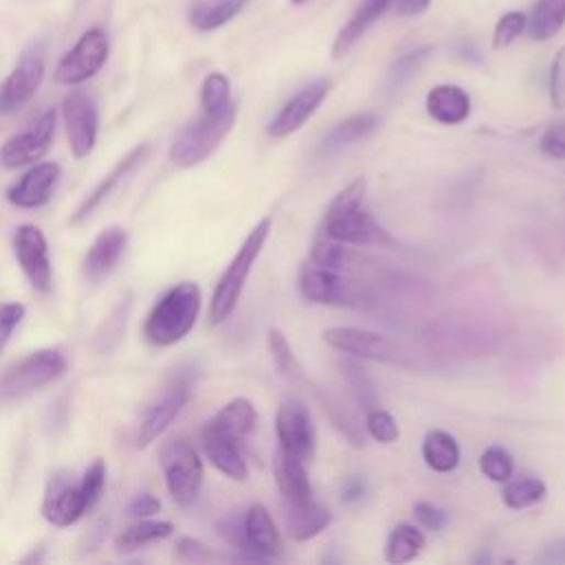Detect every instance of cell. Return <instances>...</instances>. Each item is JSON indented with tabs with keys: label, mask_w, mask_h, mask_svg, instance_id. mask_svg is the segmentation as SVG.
<instances>
[{
	"label": "cell",
	"mask_w": 565,
	"mask_h": 565,
	"mask_svg": "<svg viewBox=\"0 0 565 565\" xmlns=\"http://www.w3.org/2000/svg\"><path fill=\"white\" fill-rule=\"evenodd\" d=\"M201 310V290L197 282H179L155 306L144 325V336L155 347H170L184 341Z\"/></svg>",
	"instance_id": "cell-1"
},
{
	"label": "cell",
	"mask_w": 565,
	"mask_h": 565,
	"mask_svg": "<svg viewBox=\"0 0 565 565\" xmlns=\"http://www.w3.org/2000/svg\"><path fill=\"white\" fill-rule=\"evenodd\" d=\"M269 230H272V219L269 217L261 219L252 228V232L245 236L243 245L239 247V252L230 261L228 269L219 278L217 290L212 295V303H210V325H221L234 312V308H236V303L243 295L245 280H247L256 258L261 256V252L265 247Z\"/></svg>",
	"instance_id": "cell-2"
},
{
	"label": "cell",
	"mask_w": 565,
	"mask_h": 565,
	"mask_svg": "<svg viewBox=\"0 0 565 565\" xmlns=\"http://www.w3.org/2000/svg\"><path fill=\"white\" fill-rule=\"evenodd\" d=\"M236 120V107L230 102L228 107L206 113L190 122L173 142L170 159L179 168H192L206 162L228 137Z\"/></svg>",
	"instance_id": "cell-3"
},
{
	"label": "cell",
	"mask_w": 565,
	"mask_h": 565,
	"mask_svg": "<svg viewBox=\"0 0 565 565\" xmlns=\"http://www.w3.org/2000/svg\"><path fill=\"white\" fill-rule=\"evenodd\" d=\"M299 290L306 301L317 306L358 308L367 299L363 282L350 278L347 272L330 269L312 261L299 269Z\"/></svg>",
	"instance_id": "cell-4"
},
{
	"label": "cell",
	"mask_w": 565,
	"mask_h": 565,
	"mask_svg": "<svg viewBox=\"0 0 565 565\" xmlns=\"http://www.w3.org/2000/svg\"><path fill=\"white\" fill-rule=\"evenodd\" d=\"M159 466L170 497L179 506H190L203 484V462L195 444L184 435L168 440L159 451Z\"/></svg>",
	"instance_id": "cell-5"
},
{
	"label": "cell",
	"mask_w": 565,
	"mask_h": 565,
	"mask_svg": "<svg viewBox=\"0 0 565 565\" xmlns=\"http://www.w3.org/2000/svg\"><path fill=\"white\" fill-rule=\"evenodd\" d=\"M65 372H67V361L60 352L56 350L36 352L25 361H21L19 365H14L12 369H8V374L0 378V400L3 402L19 400L34 391H41L47 385L60 380Z\"/></svg>",
	"instance_id": "cell-6"
},
{
	"label": "cell",
	"mask_w": 565,
	"mask_h": 565,
	"mask_svg": "<svg viewBox=\"0 0 565 565\" xmlns=\"http://www.w3.org/2000/svg\"><path fill=\"white\" fill-rule=\"evenodd\" d=\"M321 236L332 241L356 245V247H391L394 236L376 221L372 212L363 206L347 210H325V219L321 223Z\"/></svg>",
	"instance_id": "cell-7"
},
{
	"label": "cell",
	"mask_w": 565,
	"mask_h": 565,
	"mask_svg": "<svg viewBox=\"0 0 565 565\" xmlns=\"http://www.w3.org/2000/svg\"><path fill=\"white\" fill-rule=\"evenodd\" d=\"M109 36L102 27L87 30L76 47L63 56L54 71V80L65 87H76L91 80L109 60Z\"/></svg>",
	"instance_id": "cell-8"
},
{
	"label": "cell",
	"mask_w": 565,
	"mask_h": 565,
	"mask_svg": "<svg viewBox=\"0 0 565 565\" xmlns=\"http://www.w3.org/2000/svg\"><path fill=\"white\" fill-rule=\"evenodd\" d=\"M274 429L278 437V448L288 451L303 462H312L317 457V426L312 422L310 409L301 400L288 398L280 402Z\"/></svg>",
	"instance_id": "cell-9"
},
{
	"label": "cell",
	"mask_w": 565,
	"mask_h": 565,
	"mask_svg": "<svg viewBox=\"0 0 565 565\" xmlns=\"http://www.w3.org/2000/svg\"><path fill=\"white\" fill-rule=\"evenodd\" d=\"M45 69H47V56L43 45H32L30 49H25L14 71L8 76L3 87H0V111L3 113L21 111L41 89L45 80Z\"/></svg>",
	"instance_id": "cell-10"
},
{
	"label": "cell",
	"mask_w": 565,
	"mask_h": 565,
	"mask_svg": "<svg viewBox=\"0 0 565 565\" xmlns=\"http://www.w3.org/2000/svg\"><path fill=\"white\" fill-rule=\"evenodd\" d=\"M56 135V111H41L25 131L10 137L0 148V164L5 168H21L45 157Z\"/></svg>",
	"instance_id": "cell-11"
},
{
	"label": "cell",
	"mask_w": 565,
	"mask_h": 565,
	"mask_svg": "<svg viewBox=\"0 0 565 565\" xmlns=\"http://www.w3.org/2000/svg\"><path fill=\"white\" fill-rule=\"evenodd\" d=\"M323 341L352 358H363V361H376V363H391L398 365L402 363V354L398 347L383 334L361 330V328H330L323 334Z\"/></svg>",
	"instance_id": "cell-12"
},
{
	"label": "cell",
	"mask_w": 565,
	"mask_h": 565,
	"mask_svg": "<svg viewBox=\"0 0 565 565\" xmlns=\"http://www.w3.org/2000/svg\"><path fill=\"white\" fill-rule=\"evenodd\" d=\"M63 118H65L67 140L74 157L78 159L89 157L91 151L96 148L98 129H100L96 102L85 91H74L65 98Z\"/></svg>",
	"instance_id": "cell-13"
},
{
	"label": "cell",
	"mask_w": 565,
	"mask_h": 565,
	"mask_svg": "<svg viewBox=\"0 0 565 565\" xmlns=\"http://www.w3.org/2000/svg\"><path fill=\"white\" fill-rule=\"evenodd\" d=\"M14 252H16L19 265L23 267L32 286L38 292L47 295L54 286V272H52L49 245L43 230L36 225H21L14 236Z\"/></svg>",
	"instance_id": "cell-14"
},
{
	"label": "cell",
	"mask_w": 565,
	"mask_h": 565,
	"mask_svg": "<svg viewBox=\"0 0 565 565\" xmlns=\"http://www.w3.org/2000/svg\"><path fill=\"white\" fill-rule=\"evenodd\" d=\"M332 82L330 80H317L312 85H308L306 89H301L292 100L286 102L274 120L267 126V133L274 140H286L292 133L301 131L306 126V122L321 109V104L325 102V98L330 96Z\"/></svg>",
	"instance_id": "cell-15"
},
{
	"label": "cell",
	"mask_w": 565,
	"mask_h": 565,
	"mask_svg": "<svg viewBox=\"0 0 565 565\" xmlns=\"http://www.w3.org/2000/svg\"><path fill=\"white\" fill-rule=\"evenodd\" d=\"M190 380H177L164 396L157 400L144 416L140 431H137V446L146 448L151 446L173 422L175 418L184 411V407L190 400Z\"/></svg>",
	"instance_id": "cell-16"
},
{
	"label": "cell",
	"mask_w": 565,
	"mask_h": 565,
	"mask_svg": "<svg viewBox=\"0 0 565 565\" xmlns=\"http://www.w3.org/2000/svg\"><path fill=\"white\" fill-rule=\"evenodd\" d=\"M89 510L85 492L76 486L67 473H58L47 488L43 514L56 528H67L76 523Z\"/></svg>",
	"instance_id": "cell-17"
},
{
	"label": "cell",
	"mask_w": 565,
	"mask_h": 565,
	"mask_svg": "<svg viewBox=\"0 0 565 565\" xmlns=\"http://www.w3.org/2000/svg\"><path fill=\"white\" fill-rule=\"evenodd\" d=\"M245 543L250 558H278L286 552V543L263 503H252L243 517Z\"/></svg>",
	"instance_id": "cell-18"
},
{
	"label": "cell",
	"mask_w": 565,
	"mask_h": 565,
	"mask_svg": "<svg viewBox=\"0 0 565 565\" xmlns=\"http://www.w3.org/2000/svg\"><path fill=\"white\" fill-rule=\"evenodd\" d=\"M201 446L210 464L232 481H245L250 470L239 451V440L219 431L212 422L201 429Z\"/></svg>",
	"instance_id": "cell-19"
},
{
	"label": "cell",
	"mask_w": 565,
	"mask_h": 565,
	"mask_svg": "<svg viewBox=\"0 0 565 565\" xmlns=\"http://www.w3.org/2000/svg\"><path fill=\"white\" fill-rule=\"evenodd\" d=\"M60 175L63 170L56 162H43L34 166L16 186L10 188L8 199L16 208H41L52 199Z\"/></svg>",
	"instance_id": "cell-20"
},
{
	"label": "cell",
	"mask_w": 565,
	"mask_h": 565,
	"mask_svg": "<svg viewBox=\"0 0 565 565\" xmlns=\"http://www.w3.org/2000/svg\"><path fill=\"white\" fill-rule=\"evenodd\" d=\"M282 517H286L288 534L295 541H310L328 530L334 521L332 510L319 503L314 497L308 501L282 499Z\"/></svg>",
	"instance_id": "cell-21"
},
{
	"label": "cell",
	"mask_w": 565,
	"mask_h": 565,
	"mask_svg": "<svg viewBox=\"0 0 565 565\" xmlns=\"http://www.w3.org/2000/svg\"><path fill=\"white\" fill-rule=\"evenodd\" d=\"M391 5L394 0H363V3L356 8L354 16L347 21V25L339 32L332 45V58L343 60Z\"/></svg>",
	"instance_id": "cell-22"
},
{
	"label": "cell",
	"mask_w": 565,
	"mask_h": 565,
	"mask_svg": "<svg viewBox=\"0 0 565 565\" xmlns=\"http://www.w3.org/2000/svg\"><path fill=\"white\" fill-rule=\"evenodd\" d=\"M306 464L308 462L290 455L288 451H282V448H278L274 453L272 468H274L276 486L282 492V499H288V501H308V499L314 497L312 495V481H310Z\"/></svg>",
	"instance_id": "cell-23"
},
{
	"label": "cell",
	"mask_w": 565,
	"mask_h": 565,
	"mask_svg": "<svg viewBox=\"0 0 565 565\" xmlns=\"http://www.w3.org/2000/svg\"><path fill=\"white\" fill-rule=\"evenodd\" d=\"M470 96L457 85H437L426 93V113L437 124H464L470 115Z\"/></svg>",
	"instance_id": "cell-24"
},
{
	"label": "cell",
	"mask_w": 565,
	"mask_h": 565,
	"mask_svg": "<svg viewBox=\"0 0 565 565\" xmlns=\"http://www.w3.org/2000/svg\"><path fill=\"white\" fill-rule=\"evenodd\" d=\"M126 241L129 234L124 228H109L104 230L91 245V250L85 256V274L91 280H100L102 276H107L115 263L120 261V256L126 250Z\"/></svg>",
	"instance_id": "cell-25"
},
{
	"label": "cell",
	"mask_w": 565,
	"mask_h": 565,
	"mask_svg": "<svg viewBox=\"0 0 565 565\" xmlns=\"http://www.w3.org/2000/svg\"><path fill=\"white\" fill-rule=\"evenodd\" d=\"M148 146L144 144V146H137V148H133L126 157H122L118 164H115V168L96 186V190L85 199V203L78 208V212H76V217H74V223H78V221H82V219H87L89 214H93V210L96 208H100V203L120 186V181L148 155Z\"/></svg>",
	"instance_id": "cell-26"
},
{
	"label": "cell",
	"mask_w": 565,
	"mask_h": 565,
	"mask_svg": "<svg viewBox=\"0 0 565 565\" xmlns=\"http://www.w3.org/2000/svg\"><path fill=\"white\" fill-rule=\"evenodd\" d=\"M250 0H199L190 10V25L199 32H214L234 21Z\"/></svg>",
	"instance_id": "cell-27"
},
{
	"label": "cell",
	"mask_w": 565,
	"mask_h": 565,
	"mask_svg": "<svg viewBox=\"0 0 565 565\" xmlns=\"http://www.w3.org/2000/svg\"><path fill=\"white\" fill-rule=\"evenodd\" d=\"M267 347H269V354H272V361H274V367L276 372L280 374V378L290 383L292 387H299V389H306L310 391V387L314 385L310 380V376L306 374L303 365L299 363V358L295 356L288 339L282 336V332L278 330H272L267 334Z\"/></svg>",
	"instance_id": "cell-28"
},
{
	"label": "cell",
	"mask_w": 565,
	"mask_h": 565,
	"mask_svg": "<svg viewBox=\"0 0 565 565\" xmlns=\"http://www.w3.org/2000/svg\"><path fill=\"white\" fill-rule=\"evenodd\" d=\"M378 126H380V118H378L376 113H358V115H352V118L343 120L341 124H336V126L328 133V137H325V142H323L321 151L334 153V151H341V148H345V146H354V144H358V142H363V140H367V137H372V135L378 131Z\"/></svg>",
	"instance_id": "cell-29"
},
{
	"label": "cell",
	"mask_w": 565,
	"mask_h": 565,
	"mask_svg": "<svg viewBox=\"0 0 565 565\" xmlns=\"http://www.w3.org/2000/svg\"><path fill=\"white\" fill-rule=\"evenodd\" d=\"M422 457L424 464L435 473H451L459 466L462 451L457 440L442 429H433L426 433L422 444Z\"/></svg>",
	"instance_id": "cell-30"
},
{
	"label": "cell",
	"mask_w": 565,
	"mask_h": 565,
	"mask_svg": "<svg viewBox=\"0 0 565 565\" xmlns=\"http://www.w3.org/2000/svg\"><path fill=\"white\" fill-rule=\"evenodd\" d=\"M210 422L225 435L241 442L256 429L258 413H256V407L247 398H234Z\"/></svg>",
	"instance_id": "cell-31"
},
{
	"label": "cell",
	"mask_w": 565,
	"mask_h": 565,
	"mask_svg": "<svg viewBox=\"0 0 565 565\" xmlns=\"http://www.w3.org/2000/svg\"><path fill=\"white\" fill-rule=\"evenodd\" d=\"M310 391L314 394V398L319 400V405L323 407V411L328 413V418L332 420V424L336 426V431L356 448L365 446V435L361 431V424L356 422V418L350 413V409L328 389H321L317 385L310 387Z\"/></svg>",
	"instance_id": "cell-32"
},
{
	"label": "cell",
	"mask_w": 565,
	"mask_h": 565,
	"mask_svg": "<svg viewBox=\"0 0 565 565\" xmlns=\"http://www.w3.org/2000/svg\"><path fill=\"white\" fill-rule=\"evenodd\" d=\"M565 25V0H536L528 16V34L532 41H550Z\"/></svg>",
	"instance_id": "cell-33"
},
{
	"label": "cell",
	"mask_w": 565,
	"mask_h": 565,
	"mask_svg": "<svg viewBox=\"0 0 565 565\" xmlns=\"http://www.w3.org/2000/svg\"><path fill=\"white\" fill-rule=\"evenodd\" d=\"M310 261L330 269H339V272H352L356 267H363V263L367 261L363 254H358L352 245L332 241L328 236L317 239Z\"/></svg>",
	"instance_id": "cell-34"
},
{
	"label": "cell",
	"mask_w": 565,
	"mask_h": 565,
	"mask_svg": "<svg viewBox=\"0 0 565 565\" xmlns=\"http://www.w3.org/2000/svg\"><path fill=\"white\" fill-rule=\"evenodd\" d=\"M426 547V536L422 530H418L411 523H400L391 530L385 547V556L394 565L411 563L420 556V552Z\"/></svg>",
	"instance_id": "cell-35"
},
{
	"label": "cell",
	"mask_w": 565,
	"mask_h": 565,
	"mask_svg": "<svg viewBox=\"0 0 565 565\" xmlns=\"http://www.w3.org/2000/svg\"><path fill=\"white\" fill-rule=\"evenodd\" d=\"M175 532V525L168 521H148V519H140L137 523L129 525L115 541L120 552H131L137 550L146 543H153L157 539H166Z\"/></svg>",
	"instance_id": "cell-36"
},
{
	"label": "cell",
	"mask_w": 565,
	"mask_h": 565,
	"mask_svg": "<svg viewBox=\"0 0 565 565\" xmlns=\"http://www.w3.org/2000/svg\"><path fill=\"white\" fill-rule=\"evenodd\" d=\"M545 495H547V486L543 479L521 477L514 481L508 479V484L503 486L501 499L510 510H523V508H530V506L543 501Z\"/></svg>",
	"instance_id": "cell-37"
},
{
	"label": "cell",
	"mask_w": 565,
	"mask_h": 565,
	"mask_svg": "<svg viewBox=\"0 0 565 565\" xmlns=\"http://www.w3.org/2000/svg\"><path fill=\"white\" fill-rule=\"evenodd\" d=\"M341 369H343V376L347 378V385L352 387L356 400L363 405L365 411H372V409L380 407V405H378L376 387H374L372 378L367 376L365 367H363L361 363H356V358H352V356L345 358V361L341 363Z\"/></svg>",
	"instance_id": "cell-38"
},
{
	"label": "cell",
	"mask_w": 565,
	"mask_h": 565,
	"mask_svg": "<svg viewBox=\"0 0 565 565\" xmlns=\"http://www.w3.org/2000/svg\"><path fill=\"white\" fill-rule=\"evenodd\" d=\"M431 54H433V47L426 45V47H418V49H413V52L400 56V58L391 65V69H389L387 87H389L391 91H396V89H400L402 85H407V82L413 78V74H418V69L426 63V58H429Z\"/></svg>",
	"instance_id": "cell-39"
},
{
	"label": "cell",
	"mask_w": 565,
	"mask_h": 565,
	"mask_svg": "<svg viewBox=\"0 0 565 565\" xmlns=\"http://www.w3.org/2000/svg\"><path fill=\"white\" fill-rule=\"evenodd\" d=\"M479 470L497 484H506L514 473L512 455L501 446H488L479 457Z\"/></svg>",
	"instance_id": "cell-40"
},
{
	"label": "cell",
	"mask_w": 565,
	"mask_h": 565,
	"mask_svg": "<svg viewBox=\"0 0 565 565\" xmlns=\"http://www.w3.org/2000/svg\"><path fill=\"white\" fill-rule=\"evenodd\" d=\"M228 104H230V80L219 71L206 76L201 85V109L206 113H212Z\"/></svg>",
	"instance_id": "cell-41"
},
{
	"label": "cell",
	"mask_w": 565,
	"mask_h": 565,
	"mask_svg": "<svg viewBox=\"0 0 565 565\" xmlns=\"http://www.w3.org/2000/svg\"><path fill=\"white\" fill-rule=\"evenodd\" d=\"M525 25H528L525 14H521V12H508V14H503V16L497 21L495 32H492V49H495V52H501V49L510 47V45L525 32Z\"/></svg>",
	"instance_id": "cell-42"
},
{
	"label": "cell",
	"mask_w": 565,
	"mask_h": 565,
	"mask_svg": "<svg viewBox=\"0 0 565 565\" xmlns=\"http://www.w3.org/2000/svg\"><path fill=\"white\" fill-rule=\"evenodd\" d=\"M367 431L376 442L383 444H394L400 437V426L396 418L380 407L367 411Z\"/></svg>",
	"instance_id": "cell-43"
},
{
	"label": "cell",
	"mask_w": 565,
	"mask_h": 565,
	"mask_svg": "<svg viewBox=\"0 0 565 565\" xmlns=\"http://www.w3.org/2000/svg\"><path fill=\"white\" fill-rule=\"evenodd\" d=\"M550 102L556 111L565 109V45L556 52L552 67H550V80H547Z\"/></svg>",
	"instance_id": "cell-44"
},
{
	"label": "cell",
	"mask_w": 565,
	"mask_h": 565,
	"mask_svg": "<svg viewBox=\"0 0 565 565\" xmlns=\"http://www.w3.org/2000/svg\"><path fill=\"white\" fill-rule=\"evenodd\" d=\"M104 486H107V464H104L102 459H96V462L89 466V470L85 473V479H82V484H80L89 510H91V508L98 503V499L102 497Z\"/></svg>",
	"instance_id": "cell-45"
},
{
	"label": "cell",
	"mask_w": 565,
	"mask_h": 565,
	"mask_svg": "<svg viewBox=\"0 0 565 565\" xmlns=\"http://www.w3.org/2000/svg\"><path fill=\"white\" fill-rule=\"evenodd\" d=\"M25 319V306L21 303H0V352H3L14 334V330Z\"/></svg>",
	"instance_id": "cell-46"
},
{
	"label": "cell",
	"mask_w": 565,
	"mask_h": 565,
	"mask_svg": "<svg viewBox=\"0 0 565 565\" xmlns=\"http://www.w3.org/2000/svg\"><path fill=\"white\" fill-rule=\"evenodd\" d=\"M539 148L550 159H565V122L545 129L539 140Z\"/></svg>",
	"instance_id": "cell-47"
},
{
	"label": "cell",
	"mask_w": 565,
	"mask_h": 565,
	"mask_svg": "<svg viewBox=\"0 0 565 565\" xmlns=\"http://www.w3.org/2000/svg\"><path fill=\"white\" fill-rule=\"evenodd\" d=\"M413 514L420 521V525H424L426 530H444L448 525V512L435 503L429 501H418L413 506Z\"/></svg>",
	"instance_id": "cell-48"
},
{
	"label": "cell",
	"mask_w": 565,
	"mask_h": 565,
	"mask_svg": "<svg viewBox=\"0 0 565 565\" xmlns=\"http://www.w3.org/2000/svg\"><path fill=\"white\" fill-rule=\"evenodd\" d=\"M159 510H162V503H159V499H157L155 495H151V492H140V495H135V497L129 501V506H126V512H129L131 517H137V519L153 517V514H157Z\"/></svg>",
	"instance_id": "cell-49"
},
{
	"label": "cell",
	"mask_w": 565,
	"mask_h": 565,
	"mask_svg": "<svg viewBox=\"0 0 565 565\" xmlns=\"http://www.w3.org/2000/svg\"><path fill=\"white\" fill-rule=\"evenodd\" d=\"M177 558L181 561H212L214 554L195 539H181L177 543Z\"/></svg>",
	"instance_id": "cell-50"
},
{
	"label": "cell",
	"mask_w": 565,
	"mask_h": 565,
	"mask_svg": "<svg viewBox=\"0 0 565 565\" xmlns=\"http://www.w3.org/2000/svg\"><path fill=\"white\" fill-rule=\"evenodd\" d=\"M365 492H367L365 479H361V477H350V479L345 481V486H343V501L356 503V501H361V499L365 497Z\"/></svg>",
	"instance_id": "cell-51"
},
{
	"label": "cell",
	"mask_w": 565,
	"mask_h": 565,
	"mask_svg": "<svg viewBox=\"0 0 565 565\" xmlns=\"http://www.w3.org/2000/svg\"><path fill=\"white\" fill-rule=\"evenodd\" d=\"M431 8V0H396V12L400 16H420Z\"/></svg>",
	"instance_id": "cell-52"
},
{
	"label": "cell",
	"mask_w": 565,
	"mask_h": 565,
	"mask_svg": "<svg viewBox=\"0 0 565 565\" xmlns=\"http://www.w3.org/2000/svg\"><path fill=\"white\" fill-rule=\"evenodd\" d=\"M536 561L541 563H565V541H558L552 547H545V552L541 556H536Z\"/></svg>",
	"instance_id": "cell-53"
},
{
	"label": "cell",
	"mask_w": 565,
	"mask_h": 565,
	"mask_svg": "<svg viewBox=\"0 0 565 565\" xmlns=\"http://www.w3.org/2000/svg\"><path fill=\"white\" fill-rule=\"evenodd\" d=\"M295 5H308V3H312V0H292Z\"/></svg>",
	"instance_id": "cell-54"
}]
</instances>
